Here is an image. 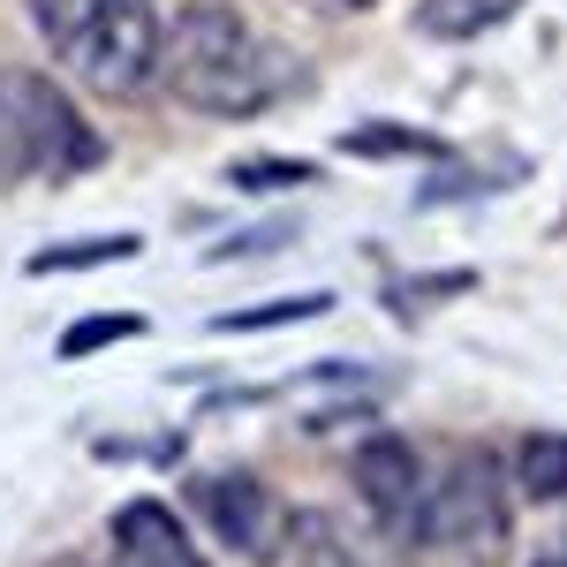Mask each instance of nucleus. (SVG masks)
<instances>
[{"label":"nucleus","instance_id":"obj_1","mask_svg":"<svg viewBox=\"0 0 567 567\" xmlns=\"http://www.w3.org/2000/svg\"><path fill=\"white\" fill-rule=\"evenodd\" d=\"M288 76L296 69L227 0H189V8L167 16V31H159V84L175 91L182 106H197V114L250 122V114H265L288 91Z\"/></svg>","mask_w":567,"mask_h":567},{"label":"nucleus","instance_id":"obj_2","mask_svg":"<svg viewBox=\"0 0 567 567\" xmlns=\"http://www.w3.org/2000/svg\"><path fill=\"white\" fill-rule=\"evenodd\" d=\"M31 23L99 99H136L159 76V31L167 23L152 0H31Z\"/></svg>","mask_w":567,"mask_h":567},{"label":"nucleus","instance_id":"obj_3","mask_svg":"<svg viewBox=\"0 0 567 567\" xmlns=\"http://www.w3.org/2000/svg\"><path fill=\"white\" fill-rule=\"evenodd\" d=\"M106 152L91 122L45 84V76H23V69H0V189L8 182H69V175H91Z\"/></svg>","mask_w":567,"mask_h":567},{"label":"nucleus","instance_id":"obj_4","mask_svg":"<svg viewBox=\"0 0 567 567\" xmlns=\"http://www.w3.org/2000/svg\"><path fill=\"white\" fill-rule=\"evenodd\" d=\"M507 470L470 446L454 454L446 470L432 477V545L446 553H470V560H499L507 553Z\"/></svg>","mask_w":567,"mask_h":567},{"label":"nucleus","instance_id":"obj_5","mask_svg":"<svg viewBox=\"0 0 567 567\" xmlns=\"http://www.w3.org/2000/svg\"><path fill=\"white\" fill-rule=\"evenodd\" d=\"M349 484L393 545H432V470H424V454L409 439H393V432L363 439L349 454Z\"/></svg>","mask_w":567,"mask_h":567},{"label":"nucleus","instance_id":"obj_6","mask_svg":"<svg viewBox=\"0 0 567 567\" xmlns=\"http://www.w3.org/2000/svg\"><path fill=\"white\" fill-rule=\"evenodd\" d=\"M189 515L213 529L235 560H272L280 537H288L280 499H272L250 470H197V477H189Z\"/></svg>","mask_w":567,"mask_h":567},{"label":"nucleus","instance_id":"obj_7","mask_svg":"<svg viewBox=\"0 0 567 567\" xmlns=\"http://www.w3.org/2000/svg\"><path fill=\"white\" fill-rule=\"evenodd\" d=\"M114 567H205V553L159 499H130L114 515Z\"/></svg>","mask_w":567,"mask_h":567},{"label":"nucleus","instance_id":"obj_8","mask_svg":"<svg viewBox=\"0 0 567 567\" xmlns=\"http://www.w3.org/2000/svg\"><path fill=\"white\" fill-rule=\"evenodd\" d=\"M523 0H416V31L439 45H462V39H484L499 23H515Z\"/></svg>","mask_w":567,"mask_h":567},{"label":"nucleus","instance_id":"obj_9","mask_svg":"<svg viewBox=\"0 0 567 567\" xmlns=\"http://www.w3.org/2000/svg\"><path fill=\"white\" fill-rule=\"evenodd\" d=\"M515 492L529 507L567 499V432H523V446H515Z\"/></svg>","mask_w":567,"mask_h":567},{"label":"nucleus","instance_id":"obj_10","mask_svg":"<svg viewBox=\"0 0 567 567\" xmlns=\"http://www.w3.org/2000/svg\"><path fill=\"white\" fill-rule=\"evenodd\" d=\"M341 152H349V159H454V152H446V136H432V130H401V122L349 130V136H341Z\"/></svg>","mask_w":567,"mask_h":567},{"label":"nucleus","instance_id":"obj_11","mask_svg":"<svg viewBox=\"0 0 567 567\" xmlns=\"http://www.w3.org/2000/svg\"><path fill=\"white\" fill-rule=\"evenodd\" d=\"M130 333H144V318H136V310H106V318H76V326L61 333V363H84V355L114 349V341H130Z\"/></svg>","mask_w":567,"mask_h":567},{"label":"nucleus","instance_id":"obj_12","mask_svg":"<svg viewBox=\"0 0 567 567\" xmlns=\"http://www.w3.org/2000/svg\"><path fill=\"white\" fill-rule=\"evenodd\" d=\"M296 567H363L326 515H296Z\"/></svg>","mask_w":567,"mask_h":567},{"label":"nucleus","instance_id":"obj_13","mask_svg":"<svg viewBox=\"0 0 567 567\" xmlns=\"http://www.w3.org/2000/svg\"><path fill=\"white\" fill-rule=\"evenodd\" d=\"M106 258H136V235H106V243H61V250H39L31 272H84V265Z\"/></svg>","mask_w":567,"mask_h":567},{"label":"nucleus","instance_id":"obj_14","mask_svg":"<svg viewBox=\"0 0 567 567\" xmlns=\"http://www.w3.org/2000/svg\"><path fill=\"white\" fill-rule=\"evenodd\" d=\"M326 296H288V303H258V310H227L219 333H258V326H296V318H318Z\"/></svg>","mask_w":567,"mask_h":567},{"label":"nucleus","instance_id":"obj_15","mask_svg":"<svg viewBox=\"0 0 567 567\" xmlns=\"http://www.w3.org/2000/svg\"><path fill=\"white\" fill-rule=\"evenodd\" d=\"M235 182H243V189H280V182H310V167L303 159H288V167L272 159V167H235Z\"/></svg>","mask_w":567,"mask_h":567},{"label":"nucleus","instance_id":"obj_16","mask_svg":"<svg viewBox=\"0 0 567 567\" xmlns=\"http://www.w3.org/2000/svg\"><path fill=\"white\" fill-rule=\"evenodd\" d=\"M303 8H326V16H355V8H371V0H303Z\"/></svg>","mask_w":567,"mask_h":567},{"label":"nucleus","instance_id":"obj_17","mask_svg":"<svg viewBox=\"0 0 567 567\" xmlns=\"http://www.w3.org/2000/svg\"><path fill=\"white\" fill-rule=\"evenodd\" d=\"M537 567H567V560H537Z\"/></svg>","mask_w":567,"mask_h":567}]
</instances>
